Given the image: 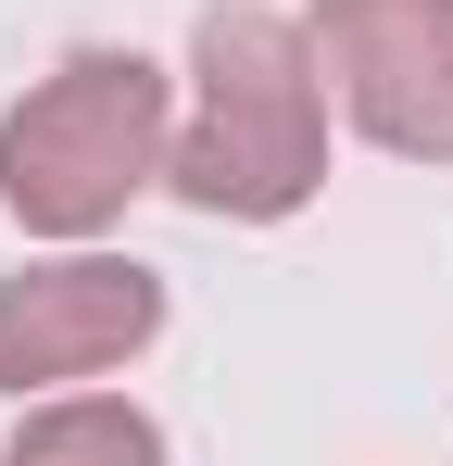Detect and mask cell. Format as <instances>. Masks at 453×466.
Here are the masks:
<instances>
[{
	"label": "cell",
	"instance_id": "7a4b0ae2",
	"mask_svg": "<svg viewBox=\"0 0 453 466\" xmlns=\"http://www.w3.org/2000/svg\"><path fill=\"white\" fill-rule=\"evenodd\" d=\"M176 101L139 51H64L0 114V215L25 239H101L139 189H164Z\"/></svg>",
	"mask_w": 453,
	"mask_h": 466
},
{
	"label": "cell",
	"instance_id": "6da1fadb",
	"mask_svg": "<svg viewBox=\"0 0 453 466\" xmlns=\"http://www.w3.org/2000/svg\"><path fill=\"white\" fill-rule=\"evenodd\" d=\"M164 189L215 228H277L327 189V76L277 0H215L189 25V127Z\"/></svg>",
	"mask_w": 453,
	"mask_h": 466
},
{
	"label": "cell",
	"instance_id": "5b68a950",
	"mask_svg": "<svg viewBox=\"0 0 453 466\" xmlns=\"http://www.w3.org/2000/svg\"><path fill=\"white\" fill-rule=\"evenodd\" d=\"M0 466H164V429L139 403H114V390H64L0 441Z\"/></svg>",
	"mask_w": 453,
	"mask_h": 466
},
{
	"label": "cell",
	"instance_id": "3957f363",
	"mask_svg": "<svg viewBox=\"0 0 453 466\" xmlns=\"http://www.w3.org/2000/svg\"><path fill=\"white\" fill-rule=\"evenodd\" d=\"M302 38L378 152H403V164L453 152V0H315Z\"/></svg>",
	"mask_w": 453,
	"mask_h": 466
},
{
	"label": "cell",
	"instance_id": "277c9868",
	"mask_svg": "<svg viewBox=\"0 0 453 466\" xmlns=\"http://www.w3.org/2000/svg\"><path fill=\"white\" fill-rule=\"evenodd\" d=\"M151 328H164V278L126 252H51V265H13L0 278V390H64L126 366Z\"/></svg>",
	"mask_w": 453,
	"mask_h": 466
}]
</instances>
